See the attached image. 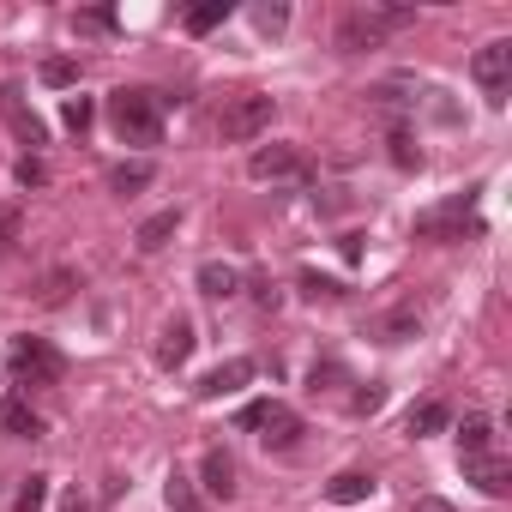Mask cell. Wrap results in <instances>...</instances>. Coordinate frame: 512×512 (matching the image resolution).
Here are the masks:
<instances>
[{"label": "cell", "mask_w": 512, "mask_h": 512, "mask_svg": "<svg viewBox=\"0 0 512 512\" xmlns=\"http://www.w3.org/2000/svg\"><path fill=\"white\" fill-rule=\"evenodd\" d=\"M109 127L127 145H157L163 139V91H139V85L109 91Z\"/></svg>", "instance_id": "cell-1"}, {"label": "cell", "mask_w": 512, "mask_h": 512, "mask_svg": "<svg viewBox=\"0 0 512 512\" xmlns=\"http://www.w3.org/2000/svg\"><path fill=\"white\" fill-rule=\"evenodd\" d=\"M235 422H241V428H260L266 452H290V446L302 440V416H296L290 404H278V398H260V404H247Z\"/></svg>", "instance_id": "cell-2"}, {"label": "cell", "mask_w": 512, "mask_h": 512, "mask_svg": "<svg viewBox=\"0 0 512 512\" xmlns=\"http://www.w3.org/2000/svg\"><path fill=\"white\" fill-rule=\"evenodd\" d=\"M7 368H13V380H19V386H55V380L67 374L61 350H55V344H43V338H13Z\"/></svg>", "instance_id": "cell-3"}, {"label": "cell", "mask_w": 512, "mask_h": 512, "mask_svg": "<svg viewBox=\"0 0 512 512\" xmlns=\"http://www.w3.org/2000/svg\"><path fill=\"white\" fill-rule=\"evenodd\" d=\"M470 205H476V193H458V199L422 211V217H416V235H422V241H464V235H482V223H476Z\"/></svg>", "instance_id": "cell-4"}, {"label": "cell", "mask_w": 512, "mask_h": 512, "mask_svg": "<svg viewBox=\"0 0 512 512\" xmlns=\"http://www.w3.org/2000/svg\"><path fill=\"white\" fill-rule=\"evenodd\" d=\"M272 115H278V103H272L266 91H247V97H235V103L223 109L217 133H223V139H235V145H247V139H260V133L272 127Z\"/></svg>", "instance_id": "cell-5"}, {"label": "cell", "mask_w": 512, "mask_h": 512, "mask_svg": "<svg viewBox=\"0 0 512 512\" xmlns=\"http://www.w3.org/2000/svg\"><path fill=\"white\" fill-rule=\"evenodd\" d=\"M416 13L410 7H392V13H350L344 25H338V49L344 55H356V49H374L386 31H398V25H410Z\"/></svg>", "instance_id": "cell-6"}, {"label": "cell", "mask_w": 512, "mask_h": 512, "mask_svg": "<svg viewBox=\"0 0 512 512\" xmlns=\"http://www.w3.org/2000/svg\"><path fill=\"white\" fill-rule=\"evenodd\" d=\"M470 73H476V85L488 91V103H506V91H512V43H506V37L482 43L476 61H470Z\"/></svg>", "instance_id": "cell-7"}, {"label": "cell", "mask_w": 512, "mask_h": 512, "mask_svg": "<svg viewBox=\"0 0 512 512\" xmlns=\"http://www.w3.org/2000/svg\"><path fill=\"white\" fill-rule=\"evenodd\" d=\"M247 175L253 181H290V175H308V163H302L296 145H260L247 157Z\"/></svg>", "instance_id": "cell-8"}, {"label": "cell", "mask_w": 512, "mask_h": 512, "mask_svg": "<svg viewBox=\"0 0 512 512\" xmlns=\"http://www.w3.org/2000/svg\"><path fill=\"white\" fill-rule=\"evenodd\" d=\"M253 374H260V368H253L247 356H229V362H217V368L199 380V398H229V392H241Z\"/></svg>", "instance_id": "cell-9"}, {"label": "cell", "mask_w": 512, "mask_h": 512, "mask_svg": "<svg viewBox=\"0 0 512 512\" xmlns=\"http://www.w3.org/2000/svg\"><path fill=\"white\" fill-rule=\"evenodd\" d=\"M464 476H470L482 494H494V500H500V494H512V464H506V458H494V452L464 458Z\"/></svg>", "instance_id": "cell-10"}, {"label": "cell", "mask_w": 512, "mask_h": 512, "mask_svg": "<svg viewBox=\"0 0 512 512\" xmlns=\"http://www.w3.org/2000/svg\"><path fill=\"white\" fill-rule=\"evenodd\" d=\"M199 482H205V500H229L235 494V458L223 446H211L205 464H199Z\"/></svg>", "instance_id": "cell-11"}, {"label": "cell", "mask_w": 512, "mask_h": 512, "mask_svg": "<svg viewBox=\"0 0 512 512\" xmlns=\"http://www.w3.org/2000/svg\"><path fill=\"white\" fill-rule=\"evenodd\" d=\"M187 356H193V320L175 314V320L163 326V338H157V362H163V368H181Z\"/></svg>", "instance_id": "cell-12"}, {"label": "cell", "mask_w": 512, "mask_h": 512, "mask_svg": "<svg viewBox=\"0 0 512 512\" xmlns=\"http://www.w3.org/2000/svg\"><path fill=\"white\" fill-rule=\"evenodd\" d=\"M0 428H7L13 440H37V434H43V416L13 392V398H0Z\"/></svg>", "instance_id": "cell-13"}, {"label": "cell", "mask_w": 512, "mask_h": 512, "mask_svg": "<svg viewBox=\"0 0 512 512\" xmlns=\"http://www.w3.org/2000/svg\"><path fill=\"white\" fill-rule=\"evenodd\" d=\"M368 494H374V476H368V470H344V476L326 482V500H332V506H362Z\"/></svg>", "instance_id": "cell-14"}, {"label": "cell", "mask_w": 512, "mask_h": 512, "mask_svg": "<svg viewBox=\"0 0 512 512\" xmlns=\"http://www.w3.org/2000/svg\"><path fill=\"white\" fill-rule=\"evenodd\" d=\"M0 109H7V121H13V133H19L25 145H43V139H49L43 121H37L31 109H19V91H13V85H0Z\"/></svg>", "instance_id": "cell-15"}, {"label": "cell", "mask_w": 512, "mask_h": 512, "mask_svg": "<svg viewBox=\"0 0 512 512\" xmlns=\"http://www.w3.org/2000/svg\"><path fill=\"white\" fill-rule=\"evenodd\" d=\"M199 290H205L211 302H229V296L241 290V272L223 266V260H205V266H199Z\"/></svg>", "instance_id": "cell-16"}, {"label": "cell", "mask_w": 512, "mask_h": 512, "mask_svg": "<svg viewBox=\"0 0 512 512\" xmlns=\"http://www.w3.org/2000/svg\"><path fill=\"white\" fill-rule=\"evenodd\" d=\"M482 452H494V422L488 416H464V428H458V464L482 458Z\"/></svg>", "instance_id": "cell-17"}, {"label": "cell", "mask_w": 512, "mask_h": 512, "mask_svg": "<svg viewBox=\"0 0 512 512\" xmlns=\"http://www.w3.org/2000/svg\"><path fill=\"white\" fill-rule=\"evenodd\" d=\"M175 229H181V211H157V217H145V223H139V235H133V241H139V253H157V247H169V235H175Z\"/></svg>", "instance_id": "cell-18"}, {"label": "cell", "mask_w": 512, "mask_h": 512, "mask_svg": "<svg viewBox=\"0 0 512 512\" xmlns=\"http://www.w3.org/2000/svg\"><path fill=\"white\" fill-rule=\"evenodd\" d=\"M446 422H452V410H446L440 398H428V404H416V410H410V422H404V428H410L416 440H428V434H440Z\"/></svg>", "instance_id": "cell-19"}, {"label": "cell", "mask_w": 512, "mask_h": 512, "mask_svg": "<svg viewBox=\"0 0 512 512\" xmlns=\"http://www.w3.org/2000/svg\"><path fill=\"white\" fill-rule=\"evenodd\" d=\"M151 175H157V169H151L145 157H139V163H115V169H109V187H115V193H139V187H151Z\"/></svg>", "instance_id": "cell-20"}, {"label": "cell", "mask_w": 512, "mask_h": 512, "mask_svg": "<svg viewBox=\"0 0 512 512\" xmlns=\"http://www.w3.org/2000/svg\"><path fill=\"white\" fill-rule=\"evenodd\" d=\"M374 332H380L386 344H404V338H416V332H422V314H416V308H398V314H386Z\"/></svg>", "instance_id": "cell-21"}, {"label": "cell", "mask_w": 512, "mask_h": 512, "mask_svg": "<svg viewBox=\"0 0 512 512\" xmlns=\"http://www.w3.org/2000/svg\"><path fill=\"white\" fill-rule=\"evenodd\" d=\"M163 500H169V512H199V506H205V494H199V488H193L181 470L163 482Z\"/></svg>", "instance_id": "cell-22"}, {"label": "cell", "mask_w": 512, "mask_h": 512, "mask_svg": "<svg viewBox=\"0 0 512 512\" xmlns=\"http://www.w3.org/2000/svg\"><path fill=\"white\" fill-rule=\"evenodd\" d=\"M223 19H229V0H205V7H193V13H187V31H193V37H205V31H217Z\"/></svg>", "instance_id": "cell-23"}, {"label": "cell", "mask_w": 512, "mask_h": 512, "mask_svg": "<svg viewBox=\"0 0 512 512\" xmlns=\"http://www.w3.org/2000/svg\"><path fill=\"white\" fill-rule=\"evenodd\" d=\"M43 500H49V476H25L13 494V512H43Z\"/></svg>", "instance_id": "cell-24"}, {"label": "cell", "mask_w": 512, "mask_h": 512, "mask_svg": "<svg viewBox=\"0 0 512 512\" xmlns=\"http://www.w3.org/2000/svg\"><path fill=\"white\" fill-rule=\"evenodd\" d=\"M43 85H55V91H67V85H79V61H67V55H55V61H43Z\"/></svg>", "instance_id": "cell-25"}, {"label": "cell", "mask_w": 512, "mask_h": 512, "mask_svg": "<svg viewBox=\"0 0 512 512\" xmlns=\"http://www.w3.org/2000/svg\"><path fill=\"white\" fill-rule=\"evenodd\" d=\"M61 115H67V127H73V133H85V127L97 121V103H91V97H67V109H61Z\"/></svg>", "instance_id": "cell-26"}, {"label": "cell", "mask_w": 512, "mask_h": 512, "mask_svg": "<svg viewBox=\"0 0 512 512\" xmlns=\"http://www.w3.org/2000/svg\"><path fill=\"white\" fill-rule=\"evenodd\" d=\"M302 296H314V302H338L344 284H332V278H320V272H302Z\"/></svg>", "instance_id": "cell-27"}, {"label": "cell", "mask_w": 512, "mask_h": 512, "mask_svg": "<svg viewBox=\"0 0 512 512\" xmlns=\"http://www.w3.org/2000/svg\"><path fill=\"white\" fill-rule=\"evenodd\" d=\"M73 31H115V7H91V13H73Z\"/></svg>", "instance_id": "cell-28"}, {"label": "cell", "mask_w": 512, "mask_h": 512, "mask_svg": "<svg viewBox=\"0 0 512 512\" xmlns=\"http://www.w3.org/2000/svg\"><path fill=\"white\" fill-rule=\"evenodd\" d=\"M392 163H398V169H416V163H422V151L410 145V133H404V127H392Z\"/></svg>", "instance_id": "cell-29"}, {"label": "cell", "mask_w": 512, "mask_h": 512, "mask_svg": "<svg viewBox=\"0 0 512 512\" xmlns=\"http://www.w3.org/2000/svg\"><path fill=\"white\" fill-rule=\"evenodd\" d=\"M253 25H260V31H284L290 25V7H253Z\"/></svg>", "instance_id": "cell-30"}, {"label": "cell", "mask_w": 512, "mask_h": 512, "mask_svg": "<svg viewBox=\"0 0 512 512\" xmlns=\"http://www.w3.org/2000/svg\"><path fill=\"white\" fill-rule=\"evenodd\" d=\"M19 241V205H0V253Z\"/></svg>", "instance_id": "cell-31"}, {"label": "cell", "mask_w": 512, "mask_h": 512, "mask_svg": "<svg viewBox=\"0 0 512 512\" xmlns=\"http://www.w3.org/2000/svg\"><path fill=\"white\" fill-rule=\"evenodd\" d=\"M67 290H73V272H49V284H43V302L55 308V302H67Z\"/></svg>", "instance_id": "cell-32"}, {"label": "cell", "mask_w": 512, "mask_h": 512, "mask_svg": "<svg viewBox=\"0 0 512 512\" xmlns=\"http://www.w3.org/2000/svg\"><path fill=\"white\" fill-rule=\"evenodd\" d=\"M332 380H344V368H338V362H314V374H308V386H314V392H326Z\"/></svg>", "instance_id": "cell-33"}, {"label": "cell", "mask_w": 512, "mask_h": 512, "mask_svg": "<svg viewBox=\"0 0 512 512\" xmlns=\"http://www.w3.org/2000/svg\"><path fill=\"white\" fill-rule=\"evenodd\" d=\"M380 404H386V386H362L356 392V416H374Z\"/></svg>", "instance_id": "cell-34"}, {"label": "cell", "mask_w": 512, "mask_h": 512, "mask_svg": "<svg viewBox=\"0 0 512 512\" xmlns=\"http://www.w3.org/2000/svg\"><path fill=\"white\" fill-rule=\"evenodd\" d=\"M19 181H25V187H43V181H49L43 157H25V163H19Z\"/></svg>", "instance_id": "cell-35"}, {"label": "cell", "mask_w": 512, "mask_h": 512, "mask_svg": "<svg viewBox=\"0 0 512 512\" xmlns=\"http://www.w3.org/2000/svg\"><path fill=\"white\" fill-rule=\"evenodd\" d=\"M253 296H260V308H278V284H272V278L253 284Z\"/></svg>", "instance_id": "cell-36"}, {"label": "cell", "mask_w": 512, "mask_h": 512, "mask_svg": "<svg viewBox=\"0 0 512 512\" xmlns=\"http://www.w3.org/2000/svg\"><path fill=\"white\" fill-rule=\"evenodd\" d=\"M410 512H452V506H446V500H440V494H422V500H416V506H410Z\"/></svg>", "instance_id": "cell-37"}, {"label": "cell", "mask_w": 512, "mask_h": 512, "mask_svg": "<svg viewBox=\"0 0 512 512\" xmlns=\"http://www.w3.org/2000/svg\"><path fill=\"white\" fill-rule=\"evenodd\" d=\"M61 512H91V500H85V494H79V488H73V494H67V500H61Z\"/></svg>", "instance_id": "cell-38"}]
</instances>
